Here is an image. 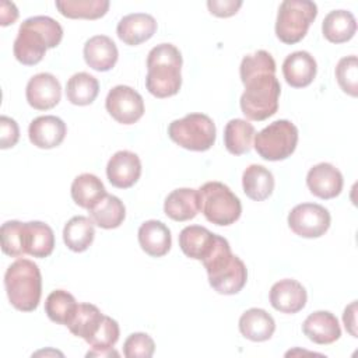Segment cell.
<instances>
[{
  "label": "cell",
  "instance_id": "60d3db41",
  "mask_svg": "<svg viewBox=\"0 0 358 358\" xmlns=\"http://www.w3.org/2000/svg\"><path fill=\"white\" fill-rule=\"evenodd\" d=\"M241 6H242L241 0H236V1L235 0H208L207 1V7L210 13L224 18L236 14Z\"/></svg>",
  "mask_w": 358,
  "mask_h": 358
},
{
  "label": "cell",
  "instance_id": "e0dca14e",
  "mask_svg": "<svg viewBox=\"0 0 358 358\" xmlns=\"http://www.w3.org/2000/svg\"><path fill=\"white\" fill-rule=\"evenodd\" d=\"M157 31V21L145 13H133L124 15L116 27V34L122 42L137 46L148 41Z\"/></svg>",
  "mask_w": 358,
  "mask_h": 358
},
{
  "label": "cell",
  "instance_id": "f1b7e54d",
  "mask_svg": "<svg viewBox=\"0 0 358 358\" xmlns=\"http://www.w3.org/2000/svg\"><path fill=\"white\" fill-rule=\"evenodd\" d=\"M88 211L92 222L103 229H113L120 227L126 217V208L122 200L108 193Z\"/></svg>",
  "mask_w": 358,
  "mask_h": 358
},
{
  "label": "cell",
  "instance_id": "f35d334b",
  "mask_svg": "<svg viewBox=\"0 0 358 358\" xmlns=\"http://www.w3.org/2000/svg\"><path fill=\"white\" fill-rule=\"evenodd\" d=\"M154 351L155 343L145 333H133L123 344V354L127 358H150Z\"/></svg>",
  "mask_w": 358,
  "mask_h": 358
},
{
  "label": "cell",
  "instance_id": "44dd1931",
  "mask_svg": "<svg viewBox=\"0 0 358 358\" xmlns=\"http://www.w3.org/2000/svg\"><path fill=\"white\" fill-rule=\"evenodd\" d=\"M200 211L199 190L180 187L172 190L164 203V213L173 221H187Z\"/></svg>",
  "mask_w": 358,
  "mask_h": 358
},
{
  "label": "cell",
  "instance_id": "6da1fadb",
  "mask_svg": "<svg viewBox=\"0 0 358 358\" xmlns=\"http://www.w3.org/2000/svg\"><path fill=\"white\" fill-rule=\"evenodd\" d=\"M245 91L241 96L242 113L249 120H264L278 109L281 92L275 77V62L266 50H257L242 59L239 67Z\"/></svg>",
  "mask_w": 358,
  "mask_h": 358
},
{
  "label": "cell",
  "instance_id": "cb8c5ba5",
  "mask_svg": "<svg viewBox=\"0 0 358 358\" xmlns=\"http://www.w3.org/2000/svg\"><path fill=\"white\" fill-rule=\"evenodd\" d=\"M275 322L270 313L260 308H250L239 317V331L250 341H266L271 338Z\"/></svg>",
  "mask_w": 358,
  "mask_h": 358
},
{
  "label": "cell",
  "instance_id": "7c38bea8",
  "mask_svg": "<svg viewBox=\"0 0 358 358\" xmlns=\"http://www.w3.org/2000/svg\"><path fill=\"white\" fill-rule=\"evenodd\" d=\"M25 96L34 109L48 110L59 103L62 98V87L53 74L39 73L29 78Z\"/></svg>",
  "mask_w": 358,
  "mask_h": 358
},
{
  "label": "cell",
  "instance_id": "30bf717a",
  "mask_svg": "<svg viewBox=\"0 0 358 358\" xmlns=\"http://www.w3.org/2000/svg\"><path fill=\"white\" fill-rule=\"evenodd\" d=\"M330 213L320 204L302 203L288 214V225L294 234L302 238H319L330 227Z\"/></svg>",
  "mask_w": 358,
  "mask_h": 358
},
{
  "label": "cell",
  "instance_id": "5bb4252c",
  "mask_svg": "<svg viewBox=\"0 0 358 358\" xmlns=\"http://www.w3.org/2000/svg\"><path fill=\"white\" fill-rule=\"evenodd\" d=\"M343 183L341 172L329 162H320L312 166L306 175V185L310 193L323 200L338 196L343 190Z\"/></svg>",
  "mask_w": 358,
  "mask_h": 358
},
{
  "label": "cell",
  "instance_id": "836d02e7",
  "mask_svg": "<svg viewBox=\"0 0 358 358\" xmlns=\"http://www.w3.org/2000/svg\"><path fill=\"white\" fill-rule=\"evenodd\" d=\"M103 315L92 303H78L74 316L69 322L67 327L71 334L84 338L87 343L98 330Z\"/></svg>",
  "mask_w": 358,
  "mask_h": 358
},
{
  "label": "cell",
  "instance_id": "1f68e13d",
  "mask_svg": "<svg viewBox=\"0 0 358 358\" xmlns=\"http://www.w3.org/2000/svg\"><path fill=\"white\" fill-rule=\"evenodd\" d=\"M119 324L115 319L103 315V319L95 331V334L88 340L91 351L87 352V357H117L119 352L113 350V345L119 340Z\"/></svg>",
  "mask_w": 358,
  "mask_h": 358
},
{
  "label": "cell",
  "instance_id": "f546056e",
  "mask_svg": "<svg viewBox=\"0 0 358 358\" xmlns=\"http://www.w3.org/2000/svg\"><path fill=\"white\" fill-rule=\"evenodd\" d=\"M95 236V228L92 220L84 215H76L67 221L63 229V241L66 246L73 252L87 250Z\"/></svg>",
  "mask_w": 358,
  "mask_h": 358
},
{
  "label": "cell",
  "instance_id": "5b68a950",
  "mask_svg": "<svg viewBox=\"0 0 358 358\" xmlns=\"http://www.w3.org/2000/svg\"><path fill=\"white\" fill-rule=\"evenodd\" d=\"M4 287L10 303L22 312L38 308L42 294L39 267L28 259H18L8 266L4 274Z\"/></svg>",
  "mask_w": 358,
  "mask_h": 358
},
{
  "label": "cell",
  "instance_id": "d6a6232c",
  "mask_svg": "<svg viewBox=\"0 0 358 358\" xmlns=\"http://www.w3.org/2000/svg\"><path fill=\"white\" fill-rule=\"evenodd\" d=\"M99 92V83L98 80L85 73L80 71L73 74L66 85V96L73 105L85 106L95 101Z\"/></svg>",
  "mask_w": 358,
  "mask_h": 358
},
{
  "label": "cell",
  "instance_id": "4dcf8cb0",
  "mask_svg": "<svg viewBox=\"0 0 358 358\" xmlns=\"http://www.w3.org/2000/svg\"><path fill=\"white\" fill-rule=\"evenodd\" d=\"M255 127L245 119H231L224 129V144L232 155H242L250 151L255 138Z\"/></svg>",
  "mask_w": 358,
  "mask_h": 358
},
{
  "label": "cell",
  "instance_id": "ba28073f",
  "mask_svg": "<svg viewBox=\"0 0 358 358\" xmlns=\"http://www.w3.org/2000/svg\"><path fill=\"white\" fill-rule=\"evenodd\" d=\"M317 15V6L309 0H285L278 7L275 21L277 38L294 45L299 42L308 32L309 25Z\"/></svg>",
  "mask_w": 358,
  "mask_h": 358
},
{
  "label": "cell",
  "instance_id": "d590c367",
  "mask_svg": "<svg viewBox=\"0 0 358 358\" xmlns=\"http://www.w3.org/2000/svg\"><path fill=\"white\" fill-rule=\"evenodd\" d=\"M77 306L78 303L76 302V298L64 289L52 291L45 301V312L48 317L52 322L63 326L69 324L76 313Z\"/></svg>",
  "mask_w": 358,
  "mask_h": 358
},
{
  "label": "cell",
  "instance_id": "277c9868",
  "mask_svg": "<svg viewBox=\"0 0 358 358\" xmlns=\"http://www.w3.org/2000/svg\"><path fill=\"white\" fill-rule=\"evenodd\" d=\"M182 55L172 43L154 46L147 56L145 87L157 98L176 95L182 85Z\"/></svg>",
  "mask_w": 358,
  "mask_h": 358
},
{
  "label": "cell",
  "instance_id": "ab89813d",
  "mask_svg": "<svg viewBox=\"0 0 358 358\" xmlns=\"http://www.w3.org/2000/svg\"><path fill=\"white\" fill-rule=\"evenodd\" d=\"M20 138V129L14 119L8 116L0 117V148L14 147Z\"/></svg>",
  "mask_w": 358,
  "mask_h": 358
},
{
  "label": "cell",
  "instance_id": "8992f818",
  "mask_svg": "<svg viewBox=\"0 0 358 358\" xmlns=\"http://www.w3.org/2000/svg\"><path fill=\"white\" fill-rule=\"evenodd\" d=\"M200 210L211 224L225 227L239 220L242 204L238 196L221 182H207L199 189Z\"/></svg>",
  "mask_w": 358,
  "mask_h": 358
},
{
  "label": "cell",
  "instance_id": "52a82bcc",
  "mask_svg": "<svg viewBox=\"0 0 358 358\" xmlns=\"http://www.w3.org/2000/svg\"><path fill=\"white\" fill-rule=\"evenodd\" d=\"M215 124L204 113H189L168 126L169 138L190 151H207L215 143Z\"/></svg>",
  "mask_w": 358,
  "mask_h": 358
},
{
  "label": "cell",
  "instance_id": "83f0119b",
  "mask_svg": "<svg viewBox=\"0 0 358 358\" xmlns=\"http://www.w3.org/2000/svg\"><path fill=\"white\" fill-rule=\"evenodd\" d=\"M105 196V186L94 173H81L71 183V199L83 208L91 210Z\"/></svg>",
  "mask_w": 358,
  "mask_h": 358
},
{
  "label": "cell",
  "instance_id": "d4e9b609",
  "mask_svg": "<svg viewBox=\"0 0 358 358\" xmlns=\"http://www.w3.org/2000/svg\"><path fill=\"white\" fill-rule=\"evenodd\" d=\"M25 252L34 257H48L55 248L53 229L42 221L24 222Z\"/></svg>",
  "mask_w": 358,
  "mask_h": 358
},
{
  "label": "cell",
  "instance_id": "7a4b0ae2",
  "mask_svg": "<svg viewBox=\"0 0 358 358\" xmlns=\"http://www.w3.org/2000/svg\"><path fill=\"white\" fill-rule=\"evenodd\" d=\"M62 38L63 28L56 20L48 15L29 17L20 25L13 48L14 56L25 66H35L48 49L60 43Z\"/></svg>",
  "mask_w": 358,
  "mask_h": 358
},
{
  "label": "cell",
  "instance_id": "d6986e66",
  "mask_svg": "<svg viewBox=\"0 0 358 358\" xmlns=\"http://www.w3.org/2000/svg\"><path fill=\"white\" fill-rule=\"evenodd\" d=\"M303 334L316 344H331L341 336L337 317L329 310L310 313L302 323Z\"/></svg>",
  "mask_w": 358,
  "mask_h": 358
},
{
  "label": "cell",
  "instance_id": "b9f144b4",
  "mask_svg": "<svg viewBox=\"0 0 358 358\" xmlns=\"http://www.w3.org/2000/svg\"><path fill=\"white\" fill-rule=\"evenodd\" d=\"M343 322L347 329V331L352 336L357 337V301L351 302L343 313Z\"/></svg>",
  "mask_w": 358,
  "mask_h": 358
},
{
  "label": "cell",
  "instance_id": "7402d4cb",
  "mask_svg": "<svg viewBox=\"0 0 358 358\" xmlns=\"http://www.w3.org/2000/svg\"><path fill=\"white\" fill-rule=\"evenodd\" d=\"M138 243L147 255L162 257L169 252L172 245L171 231L161 221H145L138 228Z\"/></svg>",
  "mask_w": 358,
  "mask_h": 358
},
{
  "label": "cell",
  "instance_id": "484cf974",
  "mask_svg": "<svg viewBox=\"0 0 358 358\" xmlns=\"http://www.w3.org/2000/svg\"><path fill=\"white\" fill-rule=\"evenodd\" d=\"M242 186L249 199L263 201L268 199L274 190V176L263 165L252 164L243 171Z\"/></svg>",
  "mask_w": 358,
  "mask_h": 358
},
{
  "label": "cell",
  "instance_id": "8d00e7d4",
  "mask_svg": "<svg viewBox=\"0 0 358 358\" xmlns=\"http://www.w3.org/2000/svg\"><path fill=\"white\" fill-rule=\"evenodd\" d=\"M1 250L11 257H21L27 255L24 242V222L6 221L0 229Z\"/></svg>",
  "mask_w": 358,
  "mask_h": 358
},
{
  "label": "cell",
  "instance_id": "9c48e42d",
  "mask_svg": "<svg viewBox=\"0 0 358 358\" xmlns=\"http://www.w3.org/2000/svg\"><path fill=\"white\" fill-rule=\"evenodd\" d=\"M298 129L285 119L275 120L255 134V150L266 161L287 159L296 148Z\"/></svg>",
  "mask_w": 358,
  "mask_h": 358
},
{
  "label": "cell",
  "instance_id": "2e32d148",
  "mask_svg": "<svg viewBox=\"0 0 358 358\" xmlns=\"http://www.w3.org/2000/svg\"><path fill=\"white\" fill-rule=\"evenodd\" d=\"M306 289L301 282L292 278L277 281L270 289L271 306L282 313H296L306 305Z\"/></svg>",
  "mask_w": 358,
  "mask_h": 358
},
{
  "label": "cell",
  "instance_id": "74e56055",
  "mask_svg": "<svg viewBox=\"0 0 358 358\" xmlns=\"http://www.w3.org/2000/svg\"><path fill=\"white\" fill-rule=\"evenodd\" d=\"M336 78L340 88L351 95H358V59L355 55L345 56L336 66Z\"/></svg>",
  "mask_w": 358,
  "mask_h": 358
},
{
  "label": "cell",
  "instance_id": "ffe728a7",
  "mask_svg": "<svg viewBox=\"0 0 358 358\" xmlns=\"http://www.w3.org/2000/svg\"><path fill=\"white\" fill-rule=\"evenodd\" d=\"M84 60L96 71L110 70L119 57L116 43L106 35H95L84 45Z\"/></svg>",
  "mask_w": 358,
  "mask_h": 358
},
{
  "label": "cell",
  "instance_id": "4fadbf2b",
  "mask_svg": "<svg viewBox=\"0 0 358 358\" xmlns=\"http://www.w3.org/2000/svg\"><path fill=\"white\" fill-rule=\"evenodd\" d=\"M141 175V161L137 154L122 150L115 152L106 165V176L117 189L131 187Z\"/></svg>",
  "mask_w": 358,
  "mask_h": 358
},
{
  "label": "cell",
  "instance_id": "9a60e30c",
  "mask_svg": "<svg viewBox=\"0 0 358 358\" xmlns=\"http://www.w3.org/2000/svg\"><path fill=\"white\" fill-rule=\"evenodd\" d=\"M66 123L53 115L35 117L28 127L31 143L38 148H55L60 145L66 137Z\"/></svg>",
  "mask_w": 358,
  "mask_h": 358
},
{
  "label": "cell",
  "instance_id": "7bdbcfd3",
  "mask_svg": "<svg viewBox=\"0 0 358 358\" xmlns=\"http://www.w3.org/2000/svg\"><path fill=\"white\" fill-rule=\"evenodd\" d=\"M17 18H18V10H17L15 4L3 0L0 3V24L3 27H6V25L15 22Z\"/></svg>",
  "mask_w": 358,
  "mask_h": 358
},
{
  "label": "cell",
  "instance_id": "e575fe53",
  "mask_svg": "<svg viewBox=\"0 0 358 358\" xmlns=\"http://www.w3.org/2000/svg\"><path fill=\"white\" fill-rule=\"evenodd\" d=\"M56 8L67 18L96 20L106 14L108 0H57Z\"/></svg>",
  "mask_w": 358,
  "mask_h": 358
},
{
  "label": "cell",
  "instance_id": "3957f363",
  "mask_svg": "<svg viewBox=\"0 0 358 358\" xmlns=\"http://www.w3.org/2000/svg\"><path fill=\"white\" fill-rule=\"evenodd\" d=\"M201 262L207 270L210 285L218 294L234 295L245 287L248 280L246 266L231 252L225 238L217 235L211 252Z\"/></svg>",
  "mask_w": 358,
  "mask_h": 358
},
{
  "label": "cell",
  "instance_id": "ac0fdd59",
  "mask_svg": "<svg viewBox=\"0 0 358 358\" xmlns=\"http://www.w3.org/2000/svg\"><path fill=\"white\" fill-rule=\"evenodd\" d=\"M317 64L315 57L306 50L288 55L282 63V74L288 85L294 88L308 87L316 77Z\"/></svg>",
  "mask_w": 358,
  "mask_h": 358
},
{
  "label": "cell",
  "instance_id": "4316f807",
  "mask_svg": "<svg viewBox=\"0 0 358 358\" xmlns=\"http://www.w3.org/2000/svg\"><path fill=\"white\" fill-rule=\"evenodd\" d=\"M357 31V21L351 11L333 10L330 11L322 24V32L324 38L331 43H344L350 41Z\"/></svg>",
  "mask_w": 358,
  "mask_h": 358
},
{
  "label": "cell",
  "instance_id": "603a6c76",
  "mask_svg": "<svg viewBox=\"0 0 358 358\" xmlns=\"http://www.w3.org/2000/svg\"><path fill=\"white\" fill-rule=\"evenodd\" d=\"M215 238L217 234L204 227L189 225L179 234V246L187 257L201 262L211 252Z\"/></svg>",
  "mask_w": 358,
  "mask_h": 358
},
{
  "label": "cell",
  "instance_id": "8fae6325",
  "mask_svg": "<svg viewBox=\"0 0 358 358\" xmlns=\"http://www.w3.org/2000/svg\"><path fill=\"white\" fill-rule=\"evenodd\" d=\"M108 113L122 124H133L144 115L143 96L129 85L113 87L105 99Z\"/></svg>",
  "mask_w": 358,
  "mask_h": 358
}]
</instances>
